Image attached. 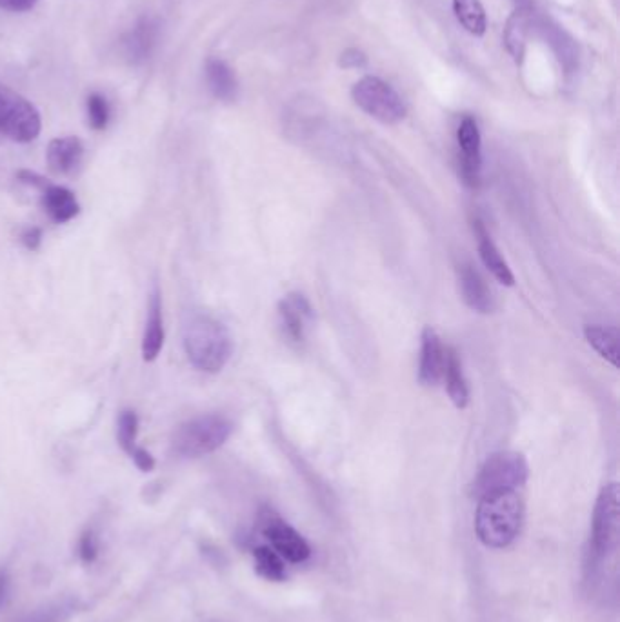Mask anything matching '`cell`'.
Here are the masks:
<instances>
[{
	"label": "cell",
	"instance_id": "13",
	"mask_svg": "<svg viewBox=\"0 0 620 622\" xmlns=\"http://www.w3.org/2000/svg\"><path fill=\"white\" fill-rule=\"evenodd\" d=\"M459 284L462 299L470 306L471 310L477 313H491L495 308L493 295H491L488 284L484 281V277L480 275L479 270H475V266L466 262L459 268Z\"/></svg>",
	"mask_w": 620,
	"mask_h": 622
},
{
	"label": "cell",
	"instance_id": "2",
	"mask_svg": "<svg viewBox=\"0 0 620 622\" xmlns=\"http://www.w3.org/2000/svg\"><path fill=\"white\" fill-rule=\"evenodd\" d=\"M184 350L199 372L219 373L230 361L233 341L215 317L195 315L184 330Z\"/></svg>",
	"mask_w": 620,
	"mask_h": 622
},
{
	"label": "cell",
	"instance_id": "29",
	"mask_svg": "<svg viewBox=\"0 0 620 622\" xmlns=\"http://www.w3.org/2000/svg\"><path fill=\"white\" fill-rule=\"evenodd\" d=\"M131 461L135 462V466L139 468L140 472L150 473L155 470V457L151 455L148 450L137 446L133 452L130 453Z\"/></svg>",
	"mask_w": 620,
	"mask_h": 622
},
{
	"label": "cell",
	"instance_id": "26",
	"mask_svg": "<svg viewBox=\"0 0 620 622\" xmlns=\"http://www.w3.org/2000/svg\"><path fill=\"white\" fill-rule=\"evenodd\" d=\"M137 435H139V417L133 410L120 412L117 421V441L124 453L130 455L137 448Z\"/></svg>",
	"mask_w": 620,
	"mask_h": 622
},
{
	"label": "cell",
	"instance_id": "27",
	"mask_svg": "<svg viewBox=\"0 0 620 622\" xmlns=\"http://www.w3.org/2000/svg\"><path fill=\"white\" fill-rule=\"evenodd\" d=\"M77 555H79L80 562L91 566L93 562L97 561L99 557V537L93 530H86L79 537L77 542Z\"/></svg>",
	"mask_w": 620,
	"mask_h": 622
},
{
	"label": "cell",
	"instance_id": "8",
	"mask_svg": "<svg viewBox=\"0 0 620 622\" xmlns=\"http://www.w3.org/2000/svg\"><path fill=\"white\" fill-rule=\"evenodd\" d=\"M259 528L262 537L280 557L291 564H302L311 557L308 541L290 524L282 521L277 513L264 510L260 513Z\"/></svg>",
	"mask_w": 620,
	"mask_h": 622
},
{
	"label": "cell",
	"instance_id": "12",
	"mask_svg": "<svg viewBox=\"0 0 620 622\" xmlns=\"http://www.w3.org/2000/svg\"><path fill=\"white\" fill-rule=\"evenodd\" d=\"M446 348L440 341L439 333L433 328H424L420 344L419 381L422 386L433 388L442 382Z\"/></svg>",
	"mask_w": 620,
	"mask_h": 622
},
{
	"label": "cell",
	"instance_id": "22",
	"mask_svg": "<svg viewBox=\"0 0 620 622\" xmlns=\"http://www.w3.org/2000/svg\"><path fill=\"white\" fill-rule=\"evenodd\" d=\"M530 28V17L526 11H515L504 30V44L517 64L524 61L526 53V37Z\"/></svg>",
	"mask_w": 620,
	"mask_h": 622
},
{
	"label": "cell",
	"instance_id": "16",
	"mask_svg": "<svg viewBox=\"0 0 620 622\" xmlns=\"http://www.w3.org/2000/svg\"><path fill=\"white\" fill-rule=\"evenodd\" d=\"M40 191H42L40 206L48 213L51 221L66 224L79 215L80 204L73 191L59 184H51V182H48Z\"/></svg>",
	"mask_w": 620,
	"mask_h": 622
},
{
	"label": "cell",
	"instance_id": "23",
	"mask_svg": "<svg viewBox=\"0 0 620 622\" xmlns=\"http://www.w3.org/2000/svg\"><path fill=\"white\" fill-rule=\"evenodd\" d=\"M540 30L544 33L546 41L550 42L551 48L555 51V55H557L560 64L564 66L566 73H571V71L575 70L579 57H577L575 44H573L570 37L564 31H560L557 26L550 24V22H542Z\"/></svg>",
	"mask_w": 620,
	"mask_h": 622
},
{
	"label": "cell",
	"instance_id": "30",
	"mask_svg": "<svg viewBox=\"0 0 620 622\" xmlns=\"http://www.w3.org/2000/svg\"><path fill=\"white\" fill-rule=\"evenodd\" d=\"M20 241L28 250H39L40 242H42V230L37 226H28V228L20 231Z\"/></svg>",
	"mask_w": 620,
	"mask_h": 622
},
{
	"label": "cell",
	"instance_id": "1",
	"mask_svg": "<svg viewBox=\"0 0 620 622\" xmlns=\"http://www.w3.org/2000/svg\"><path fill=\"white\" fill-rule=\"evenodd\" d=\"M522 524L524 501L517 490L480 497L475 515V532L486 548H508L519 537Z\"/></svg>",
	"mask_w": 620,
	"mask_h": 622
},
{
	"label": "cell",
	"instance_id": "4",
	"mask_svg": "<svg viewBox=\"0 0 620 622\" xmlns=\"http://www.w3.org/2000/svg\"><path fill=\"white\" fill-rule=\"evenodd\" d=\"M233 433V422L220 413H204L182 422L173 433V450L180 457L197 459L222 448Z\"/></svg>",
	"mask_w": 620,
	"mask_h": 622
},
{
	"label": "cell",
	"instance_id": "19",
	"mask_svg": "<svg viewBox=\"0 0 620 622\" xmlns=\"http://www.w3.org/2000/svg\"><path fill=\"white\" fill-rule=\"evenodd\" d=\"M442 381L446 384V392L450 395L451 402L459 410H464L470 402V388L462 372V361H460L459 353L455 352V348H446Z\"/></svg>",
	"mask_w": 620,
	"mask_h": 622
},
{
	"label": "cell",
	"instance_id": "5",
	"mask_svg": "<svg viewBox=\"0 0 620 622\" xmlns=\"http://www.w3.org/2000/svg\"><path fill=\"white\" fill-rule=\"evenodd\" d=\"M530 477L528 462L522 453H493L488 461L482 464L479 475L475 477L471 492L473 497H484L490 493L511 492L522 488Z\"/></svg>",
	"mask_w": 620,
	"mask_h": 622
},
{
	"label": "cell",
	"instance_id": "15",
	"mask_svg": "<svg viewBox=\"0 0 620 622\" xmlns=\"http://www.w3.org/2000/svg\"><path fill=\"white\" fill-rule=\"evenodd\" d=\"M84 159V142L79 137L53 139L46 151V161L55 175H71Z\"/></svg>",
	"mask_w": 620,
	"mask_h": 622
},
{
	"label": "cell",
	"instance_id": "20",
	"mask_svg": "<svg viewBox=\"0 0 620 622\" xmlns=\"http://www.w3.org/2000/svg\"><path fill=\"white\" fill-rule=\"evenodd\" d=\"M586 341L590 342L591 348L599 353L602 359L610 362L613 368H619V330L600 324H588L584 328Z\"/></svg>",
	"mask_w": 620,
	"mask_h": 622
},
{
	"label": "cell",
	"instance_id": "17",
	"mask_svg": "<svg viewBox=\"0 0 620 622\" xmlns=\"http://www.w3.org/2000/svg\"><path fill=\"white\" fill-rule=\"evenodd\" d=\"M164 346V321H162V299L159 288L151 293L150 306H148V319L142 337V359L153 362L159 357L160 350Z\"/></svg>",
	"mask_w": 620,
	"mask_h": 622
},
{
	"label": "cell",
	"instance_id": "14",
	"mask_svg": "<svg viewBox=\"0 0 620 622\" xmlns=\"http://www.w3.org/2000/svg\"><path fill=\"white\" fill-rule=\"evenodd\" d=\"M204 73H206V84L210 88L211 95L217 101L226 102V104L237 101L239 79L228 62L220 57H210L204 64Z\"/></svg>",
	"mask_w": 620,
	"mask_h": 622
},
{
	"label": "cell",
	"instance_id": "21",
	"mask_svg": "<svg viewBox=\"0 0 620 622\" xmlns=\"http://www.w3.org/2000/svg\"><path fill=\"white\" fill-rule=\"evenodd\" d=\"M453 13L460 26L473 37H482L486 33L488 19L480 0H453Z\"/></svg>",
	"mask_w": 620,
	"mask_h": 622
},
{
	"label": "cell",
	"instance_id": "32",
	"mask_svg": "<svg viewBox=\"0 0 620 622\" xmlns=\"http://www.w3.org/2000/svg\"><path fill=\"white\" fill-rule=\"evenodd\" d=\"M62 615H64V610H62V608L44 610V612L31 615L30 619L26 622H62Z\"/></svg>",
	"mask_w": 620,
	"mask_h": 622
},
{
	"label": "cell",
	"instance_id": "28",
	"mask_svg": "<svg viewBox=\"0 0 620 622\" xmlns=\"http://www.w3.org/2000/svg\"><path fill=\"white\" fill-rule=\"evenodd\" d=\"M339 66L344 70H364L368 66V57L359 48H348L340 53Z\"/></svg>",
	"mask_w": 620,
	"mask_h": 622
},
{
	"label": "cell",
	"instance_id": "11",
	"mask_svg": "<svg viewBox=\"0 0 620 622\" xmlns=\"http://www.w3.org/2000/svg\"><path fill=\"white\" fill-rule=\"evenodd\" d=\"M279 319L284 337L291 344H302L308 339L315 313L310 301L302 293L293 291L279 302Z\"/></svg>",
	"mask_w": 620,
	"mask_h": 622
},
{
	"label": "cell",
	"instance_id": "7",
	"mask_svg": "<svg viewBox=\"0 0 620 622\" xmlns=\"http://www.w3.org/2000/svg\"><path fill=\"white\" fill-rule=\"evenodd\" d=\"M42 130V119L33 102L0 84V135L13 142H33Z\"/></svg>",
	"mask_w": 620,
	"mask_h": 622
},
{
	"label": "cell",
	"instance_id": "31",
	"mask_svg": "<svg viewBox=\"0 0 620 622\" xmlns=\"http://www.w3.org/2000/svg\"><path fill=\"white\" fill-rule=\"evenodd\" d=\"M39 0H0V10L10 13H26L37 6Z\"/></svg>",
	"mask_w": 620,
	"mask_h": 622
},
{
	"label": "cell",
	"instance_id": "9",
	"mask_svg": "<svg viewBox=\"0 0 620 622\" xmlns=\"http://www.w3.org/2000/svg\"><path fill=\"white\" fill-rule=\"evenodd\" d=\"M160 31H162V26L157 17L142 15L130 30L124 33L120 41V50H122L124 59L133 66H140L150 61L159 46Z\"/></svg>",
	"mask_w": 620,
	"mask_h": 622
},
{
	"label": "cell",
	"instance_id": "10",
	"mask_svg": "<svg viewBox=\"0 0 620 622\" xmlns=\"http://www.w3.org/2000/svg\"><path fill=\"white\" fill-rule=\"evenodd\" d=\"M457 144H459V164L462 181L470 188H477L482 170V137L479 124L466 115L457 128Z\"/></svg>",
	"mask_w": 620,
	"mask_h": 622
},
{
	"label": "cell",
	"instance_id": "33",
	"mask_svg": "<svg viewBox=\"0 0 620 622\" xmlns=\"http://www.w3.org/2000/svg\"><path fill=\"white\" fill-rule=\"evenodd\" d=\"M10 573L6 572V570H0V608L8 602V597H10Z\"/></svg>",
	"mask_w": 620,
	"mask_h": 622
},
{
	"label": "cell",
	"instance_id": "25",
	"mask_svg": "<svg viewBox=\"0 0 620 622\" xmlns=\"http://www.w3.org/2000/svg\"><path fill=\"white\" fill-rule=\"evenodd\" d=\"M86 115L91 130L104 131L111 121V106L106 95L93 91L86 99Z\"/></svg>",
	"mask_w": 620,
	"mask_h": 622
},
{
	"label": "cell",
	"instance_id": "24",
	"mask_svg": "<svg viewBox=\"0 0 620 622\" xmlns=\"http://www.w3.org/2000/svg\"><path fill=\"white\" fill-rule=\"evenodd\" d=\"M251 553L255 562V572L259 573L262 579L271 582L286 581L288 575L286 561L271 546H257Z\"/></svg>",
	"mask_w": 620,
	"mask_h": 622
},
{
	"label": "cell",
	"instance_id": "18",
	"mask_svg": "<svg viewBox=\"0 0 620 622\" xmlns=\"http://www.w3.org/2000/svg\"><path fill=\"white\" fill-rule=\"evenodd\" d=\"M475 233H477V241H479V255L484 266L490 270L491 275L504 286H513L515 277L511 273L508 262L504 261V257L500 255L499 248L495 246V242L491 241L490 233L484 228L482 222H475Z\"/></svg>",
	"mask_w": 620,
	"mask_h": 622
},
{
	"label": "cell",
	"instance_id": "3",
	"mask_svg": "<svg viewBox=\"0 0 620 622\" xmlns=\"http://www.w3.org/2000/svg\"><path fill=\"white\" fill-rule=\"evenodd\" d=\"M619 484L611 482L600 490L591 522L590 544L586 553V568L591 573L617 550L620 524Z\"/></svg>",
	"mask_w": 620,
	"mask_h": 622
},
{
	"label": "cell",
	"instance_id": "6",
	"mask_svg": "<svg viewBox=\"0 0 620 622\" xmlns=\"http://www.w3.org/2000/svg\"><path fill=\"white\" fill-rule=\"evenodd\" d=\"M351 99L360 110L382 124H399L408 115V108L399 93L388 82L373 75H366L353 84Z\"/></svg>",
	"mask_w": 620,
	"mask_h": 622
}]
</instances>
